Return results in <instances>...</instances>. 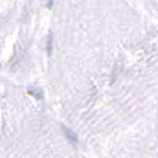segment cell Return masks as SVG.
Here are the masks:
<instances>
[{
  "label": "cell",
  "instance_id": "obj_1",
  "mask_svg": "<svg viewBox=\"0 0 158 158\" xmlns=\"http://www.w3.org/2000/svg\"><path fill=\"white\" fill-rule=\"evenodd\" d=\"M63 133H65V136H67V138H68V139H70L73 144H76V142H77V138H76V135L73 133L71 130H68L67 127H63Z\"/></svg>",
  "mask_w": 158,
  "mask_h": 158
},
{
  "label": "cell",
  "instance_id": "obj_2",
  "mask_svg": "<svg viewBox=\"0 0 158 158\" xmlns=\"http://www.w3.org/2000/svg\"><path fill=\"white\" fill-rule=\"evenodd\" d=\"M29 92H30V95H33L35 98L43 100V94H41V90H40V89H29Z\"/></svg>",
  "mask_w": 158,
  "mask_h": 158
},
{
  "label": "cell",
  "instance_id": "obj_3",
  "mask_svg": "<svg viewBox=\"0 0 158 158\" xmlns=\"http://www.w3.org/2000/svg\"><path fill=\"white\" fill-rule=\"evenodd\" d=\"M52 52V36L48 38V54H51Z\"/></svg>",
  "mask_w": 158,
  "mask_h": 158
}]
</instances>
